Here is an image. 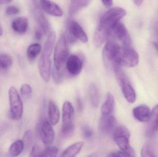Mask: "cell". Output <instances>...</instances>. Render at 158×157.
<instances>
[{
  "instance_id": "21",
  "label": "cell",
  "mask_w": 158,
  "mask_h": 157,
  "mask_svg": "<svg viewBox=\"0 0 158 157\" xmlns=\"http://www.w3.org/2000/svg\"><path fill=\"white\" fill-rule=\"evenodd\" d=\"M92 0H71L69 6V14L73 16L83 8L87 6Z\"/></svg>"
},
{
  "instance_id": "1",
  "label": "cell",
  "mask_w": 158,
  "mask_h": 157,
  "mask_svg": "<svg viewBox=\"0 0 158 157\" xmlns=\"http://www.w3.org/2000/svg\"><path fill=\"white\" fill-rule=\"evenodd\" d=\"M126 14L124 9L116 7L110 8L103 15L94 34V43L96 47L99 48L108 40L114 27Z\"/></svg>"
},
{
  "instance_id": "9",
  "label": "cell",
  "mask_w": 158,
  "mask_h": 157,
  "mask_svg": "<svg viewBox=\"0 0 158 157\" xmlns=\"http://www.w3.org/2000/svg\"><path fill=\"white\" fill-rule=\"evenodd\" d=\"M39 134L41 140L46 145H50L54 140L55 134L53 128L46 119L43 120L40 124Z\"/></svg>"
},
{
  "instance_id": "3",
  "label": "cell",
  "mask_w": 158,
  "mask_h": 157,
  "mask_svg": "<svg viewBox=\"0 0 158 157\" xmlns=\"http://www.w3.org/2000/svg\"><path fill=\"white\" fill-rule=\"evenodd\" d=\"M114 60L116 64L120 66L133 67L139 63V56L132 46H123L118 43L115 50Z\"/></svg>"
},
{
  "instance_id": "28",
  "label": "cell",
  "mask_w": 158,
  "mask_h": 157,
  "mask_svg": "<svg viewBox=\"0 0 158 157\" xmlns=\"http://www.w3.org/2000/svg\"><path fill=\"white\" fill-rule=\"evenodd\" d=\"M59 150L55 147L48 146L42 152L40 157H55L57 155Z\"/></svg>"
},
{
  "instance_id": "5",
  "label": "cell",
  "mask_w": 158,
  "mask_h": 157,
  "mask_svg": "<svg viewBox=\"0 0 158 157\" xmlns=\"http://www.w3.org/2000/svg\"><path fill=\"white\" fill-rule=\"evenodd\" d=\"M69 50L67 40L65 35L62 34L57 41L54 53V67L57 70H61L68 58Z\"/></svg>"
},
{
  "instance_id": "6",
  "label": "cell",
  "mask_w": 158,
  "mask_h": 157,
  "mask_svg": "<svg viewBox=\"0 0 158 157\" xmlns=\"http://www.w3.org/2000/svg\"><path fill=\"white\" fill-rule=\"evenodd\" d=\"M10 102V116L13 120H19L23 115V105L21 97L15 87L12 86L8 91Z\"/></svg>"
},
{
  "instance_id": "40",
  "label": "cell",
  "mask_w": 158,
  "mask_h": 157,
  "mask_svg": "<svg viewBox=\"0 0 158 157\" xmlns=\"http://www.w3.org/2000/svg\"><path fill=\"white\" fill-rule=\"evenodd\" d=\"M134 3L137 6H140L143 4L144 0H133Z\"/></svg>"
},
{
  "instance_id": "43",
  "label": "cell",
  "mask_w": 158,
  "mask_h": 157,
  "mask_svg": "<svg viewBox=\"0 0 158 157\" xmlns=\"http://www.w3.org/2000/svg\"><path fill=\"white\" fill-rule=\"evenodd\" d=\"M3 34V29L2 28V26H1V24H0V37Z\"/></svg>"
},
{
  "instance_id": "25",
  "label": "cell",
  "mask_w": 158,
  "mask_h": 157,
  "mask_svg": "<svg viewBox=\"0 0 158 157\" xmlns=\"http://www.w3.org/2000/svg\"><path fill=\"white\" fill-rule=\"evenodd\" d=\"M24 147L25 145L23 141L17 140L10 146L9 150V154L12 157L17 156L23 152Z\"/></svg>"
},
{
  "instance_id": "15",
  "label": "cell",
  "mask_w": 158,
  "mask_h": 157,
  "mask_svg": "<svg viewBox=\"0 0 158 157\" xmlns=\"http://www.w3.org/2000/svg\"><path fill=\"white\" fill-rule=\"evenodd\" d=\"M40 5L42 10L48 14L57 17L63 15V11L61 7L50 0H40Z\"/></svg>"
},
{
  "instance_id": "4",
  "label": "cell",
  "mask_w": 158,
  "mask_h": 157,
  "mask_svg": "<svg viewBox=\"0 0 158 157\" xmlns=\"http://www.w3.org/2000/svg\"><path fill=\"white\" fill-rule=\"evenodd\" d=\"M75 112L72 104L69 101L64 103L62 110V124L61 134L64 137H70L75 131Z\"/></svg>"
},
{
  "instance_id": "19",
  "label": "cell",
  "mask_w": 158,
  "mask_h": 157,
  "mask_svg": "<svg viewBox=\"0 0 158 157\" xmlns=\"http://www.w3.org/2000/svg\"><path fill=\"white\" fill-rule=\"evenodd\" d=\"M49 121L52 125H56L60 120V113L57 105L53 100H50L48 105Z\"/></svg>"
},
{
  "instance_id": "10",
  "label": "cell",
  "mask_w": 158,
  "mask_h": 157,
  "mask_svg": "<svg viewBox=\"0 0 158 157\" xmlns=\"http://www.w3.org/2000/svg\"><path fill=\"white\" fill-rule=\"evenodd\" d=\"M112 34L120 42L121 45L131 47V39L126 27L123 23L119 22L114 27Z\"/></svg>"
},
{
  "instance_id": "8",
  "label": "cell",
  "mask_w": 158,
  "mask_h": 157,
  "mask_svg": "<svg viewBox=\"0 0 158 157\" xmlns=\"http://www.w3.org/2000/svg\"><path fill=\"white\" fill-rule=\"evenodd\" d=\"M31 1L33 15L40 26V29L43 31L44 34H47L49 30L48 20L43 12L42 9L38 3V0H31Z\"/></svg>"
},
{
  "instance_id": "33",
  "label": "cell",
  "mask_w": 158,
  "mask_h": 157,
  "mask_svg": "<svg viewBox=\"0 0 158 157\" xmlns=\"http://www.w3.org/2000/svg\"><path fill=\"white\" fill-rule=\"evenodd\" d=\"M42 150L40 147L38 145H35L32 147V150L30 153V157H40L41 155Z\"/></svg>"
},
{
  "instance_id": "34",
  "label": "cell",
  "mask_w": 158,
  "mask_h": 157,
  "mask_svg": "<svg viewBox=\"0 0 158 157\" xmlns=\"http://www.w3.org/2000/svg\"><path fill=\"white\" fill-rule=\"evenodd\" d=\"M19 12V8L14 6H9L6 10V14L9 16L15 15L18 14Z\"/></svg>"
},
{
  "instance_id": "35",
  "label": "cell",
  "mask_w": 158,
  "mask_h": 157,
  "mask_svg": "<svg viewBox=\"0 0 158 157\" xmlns=\"http://www.w3.org/2000/svg\"><path fill=\"white\" fill-rule=\"evenodd\" d=\"M108 157H128L127 155L121 151H115V152H112L110 153L108 155Z\"/></svg>"
},
{
  "instance_id": "2",
  "label": "cell",
  "mask_w": 158,
  "mask_h": 157,
  "mask_svg": "<svg viewBox=\"0 0 158 157\" xmlns=\"http://www.w3.org/2000/svg\"><path fill=\"white\" fill-rule=\"evenodd\" d=\"M56 39V33L54 31H51L44 43L42 54L39 61V69L40 75L45 82H48L51 77V57L55 43Z\"/></svg>"
},
{
  "instance_id": "14",
  "label": "cell",
  "mask_w": 158,
  "mask_h": 157,
  "mask_svg": "<svg viewBox=\"0 0 158 157\" xmlns=\"http://www.w3.org/2000/svg\"><path fill=\"white\" fill-rule=\"evenodd\" d=\"M148 122L146 135L147 137L151 138L158 132V105L151 111V116Z\"/></svg>"
},
{
  "instance_id": "32",
  "label": "cell",
  "mask_w": 158,
  "mask_h": 157,
  "mask_svg": "<svg viewBox=\"0 0 158 157\" xmlns=\"http://www.w3.org/2000/svg\"><path fill=\"white\" fill-rule=\"evenodd\" d=\"M32 140V134L31 131H27L25 133L23 138L24 145L27 147L30 146L31 144Z\"/></svg>"
},
{
  "instance_id": "12",
  "label": "cell",
  "mask_w": 158,
  "mask_h": 157,
  "mask_svg": "<svg viewBox=\"0 0 158 157\" xmlns=\"http://www.w3.org/2000/svg\"><path fill=\"white\" fill-rule=\"evenodd\" d=\"M131 135H121L113 137L115 143L120 149L124 152L128 157H135V152L130 144Z\"/></svg>"
},
{
  "instance_id": "39",
  "label": "cell",
  "mask_w": 158,
  "mask_h": 157,
  "mask_svg": "<svg viewBox=\"0 0 158 157\" xmlns=\"http://www.w3.org/2000/svg\"><path fill=\"white\" fill-rule=\"evenodd\" d=\"M103 4L107 7H110L113 4L112 0H101Z\"/></svg>"
},
{
  "instance_id": "30",
  "label": "cell",
  "mask_w": 158,
  "mask_h": 157,
  "mask_svg": "<svg viewBox=\"0 0 158 157\" xmlns=\"http://www.w3.org/2000/svg\"><path fill=\"white\" fill-rule=\"evenodd\" d=\"M53 79L55 83L56 84H60L63 80V73L61 70H57L54 68L52 71Z\"/></svg>"
},
{
  "instance_id": "38",
  "label": "cell",
  "mask_w": 158,
  "mask_h": 157,
  "mask_svg": "<svg viewBox=\"0 0 158 157\" xmlns=\"http://www.w3.org/2000/svg\"><path fill=\"white\" fill-rule=\"evenodd\" d=\"M153 31H154L155 37L158 41V22H156L154 25V27H153Z\"/></svg>"
},
{
  "instance_id": "22",
  "label": "cell",
  "mask_w": 158,
  "mask_h": 157,
  "mask_svg": "<svg viewBox=\"0 0 158 157\" xmlns=\"http://www.w3.org/2000/svg\"><path fill=\"white\" fill-rule=\"evenodd\" d=\"M89 98L92 106L97 108L100 102V94L98 88L95 84L90 85L88 89Z\"/></svg>"
},
{
  "instance_id": "16",
  "label": "cell",
  "mask_w": 158,
  "mask_h": 157,
  "mask_svg": "<svg viewBox=\"0 0 158 157\" xmlns=\"http://www.w3.org/2000/svg\"><path fill=\"white\" fill-rule=\"evenodd\" d=\"M133 114L135 120L140 122H148L150 119L151 111L146 105H141L134 108Z\"/></svg>"
},
{
  "instance_id": "41",
  "label": "cell",
  "mask_w": 158,
  "mask_h": 157,
  "mask_svg": "<svg viewBox=\"0 0 158 157\" xmlns=\"http://www.w3.org/2000/svg\"><path fill=\"white\" fill-rule=\"evenodd\" d=\"M12 0H0V4H6L10 2Z\"/></svg>"
},
{
  "instance_id": "36",
  "label": "cell",
  "mask_w": 158,
  "mask_h": 157,
  "mask_svg": "<svg viewBox=\"0 0 158 157\" xmlns=\"http://www.w3.org/2000/svg\"><path fill=\"white\" fill-rule=\"evenodd\" d=\"M77 105L78 110L79 112H81L83 109V104L82 101L80 97H77Z\"/></svg>"
},
{
  "instance_id": "27",
  "label": "cell",
  "mask_w": 158,
  "mask_h": 157,
  "mask_svg": "<svg viewBox=\"0 0 158 157\" xmlns=\"http://www.w3.org/2000/svg\"><path fill=\"white\" fill-rule=\"evenodd\" d=\"M13 62L12 58L8 54L0 55V72H5L8 70Z\"/></svg>"
},
{
  "instance_id": "13",
  "label": "cell",
  "mask_w": 158,
  "mask_h": 157,
  "mask_svg": "<svg viewBox=\"0 0 158 157\" xmlns=\"http://www.w3.org/2000/svg\"><path fill=\"white\" fill-rule=\"evenodd\" d=\"M68 72L73 76L79 75L81 71L83 62L81 58L76 54H72L68 57L66 61Z\"/></svg>"
},
{
  "instance_id": "26",
  "label": "cell",
  "mask_w": 158,
  "mask_h": 157,
  "mask_svg": "<svg viewBox=\"0 0 158 157\" xmlns=\"http://www.w3.org/2000/svg\"><path fill=\"white\" fill-rule=\"evenodd\" d=\"M41 51V46L39 43H34L29 46L27 50V56L30 60L36 59Z\"/></svg>"
},
{
  "instance_id": "11",
  "label": "cell",
  "mask_w": 158,
  "mask_h": 157,
  "mask_svg": "<svg viewBox=\"0 0 158 157\" xmlns=\"http://www.w3.org/2000/svg\"><path fill=\"white\" fill-rule=\"evenodd\" d=\"M116 118L112 114L102 115L99 120V130L105 134L111 133L116 128Z\"/></svg>"
},
{
  "instance_id": "23",
  "label": "cell",
  "mask_w": 158,
  "mask_h": 157,
  "mask_svg": "<svg viewBox=\"0 0 158 157\" xmlns=\"http://www.w3.org/2000/svg\"><path fill=\"white\" fill-rule=\"evenodd\" d=\"M84 146L83 142H77L68 147L61 155L63 157H74L80 153Z\"/></svg>"
},
{
  "instance_id": "18",
  "label": "cell",
  "mask_w": 158,
  "mask_h": 157,
  "mask_svg": "<svg viewBox=\"0 0 158 157\" xmlns=\"http://www.w3.org/2000/svg\"><path fill=\"white\" fill-rule=\"evenodd\" d=\"M29 22L27 18L25 17H20L15 18L13 20L11 27L16 33L24 34L27 30Z\"/></svg>"
},
{
  "instance_id": "42",
  "label": "cell",
  "mask_w": 158,
  "mask_h": 157,
  "mask_svg": "<svg viewBox=\"0 0 158 157\" xmlns=\"http://www.w3.org/2000/svg\"><path fill=\"white\" fill-rule=\"evenodd\" d=\"M153 44L158 52V42H156V41H154V42H153Z\"/></svg>"
},
{
  "instance_id": "37",
  "label": "cell",
  "mask_w": 158,
  "mask_h": 157,
  "mask_svg": "<svg viewBox=\"0 0 158 157\" xmlns=\"http://www.w3.org/2000/svg\"><path fill=\"white\" fill-rule=\"evenodd\" d=\"M43 33V32L40 29H37L35 32V39L38 41L41 40L42 38Z\"/></svg>"
},
{
  "instance_id": "31",
  "label": "cell",
  "mask_w": 158,
  "mask_h": 157,
  "mask_svg": "<svg viewBox=\"0 0 158 157\" xmlns=\"http://www.w3.org/2000/svg\"><path fill=\"white\" fill-rule=\"evenodd\" d=\"M32 93V88L28 84L22 85L20 88V94L24 98H29Z\"/></svg>"
},
{
  "instance_id": "7",
  "label": "cell",
  "mask_w": 158,
  "mask_h": 157,
  "mask_svg": "<svg viewBox=\"0 0 158 157\" xmlns=\"http://www.w3.org/2000/svg\"><path fill=\"white\" fill-rule=\"evenodd\" d=\"M68 36L70 42L75 41L77 39L80 40L82 42L86 43L88 41V37L86 33L81 26L76 21H69L67 25Z\"/></svg>"
},
{
  "instance_id": "17",
  "label": "cell",
  "mask_w": 158,
  "mask_h": 157,
  "mask_svg": "<svg viewBox=\"0 0 158 157\" xmlns=\"http://www.w3.org/2000/svg\"><path fill=\"white\" fill-rule=\"evenodd\" d=\"M119 84L124 98L130 103H133L136 100V94L129 79L121 82Z\"/></svg>"
},
{
  "instance_id": "24",
  "label": "cell",
  "mask_w": 158,
  "mask_h": 157,
  "mask_svg": "<svg viewBox=\"0 0 158 157\" xmlns=\"http://www.w3.org/2000/svg\"><path fill=\"white\" fill-rule=\"evenodd\" d=\"M143 157L158 156V149L156 145L153 143H148L143 146L141 152Z\"/></svg>"
},
{
  "instance_id": "29",
  "label": "cell",
  "mask_w": 158,
  "mask_h": 157,
  "mask_svg": "<svg viewBox=\"0 0 158 157\" xmlns=\"http://www.w3.org/2000/svg\"><path fill=\"white\" fill-rule=\"evenodd\" d=\"M81 133L83 137L86 140H90L94 135L92 128L87 124H84L82 126Z\"/></svg>"
},
{
  "instance_id": "20",
  "label": "cell",
  "mask_w": 158,
  "mask_h": 157,
  "mask_svg": "<svg viewBox=\"0 0 158 157\" xmlns=\"http://www.w3.org/2000/svg\"><path fill=\"white\" fill-rule=\"evenodd\" d=\"M115 107V100L114 96L110 92L107 94L106 101L101 107V113L102 115L112 114Z\"/></svg>"
}]
</instances>
